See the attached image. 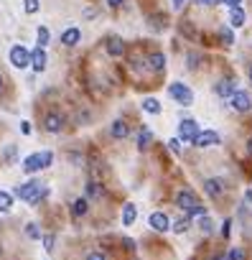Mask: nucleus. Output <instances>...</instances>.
I'll list each match as a JSON object with an SVG mask.
<instances>
[{"label": "nucleus", "instance_id": "obj_3", "mask_svg": "<svg viewBox=\"0 0 252 260\" xmlns=\"http://www.w3.org/2000/svg\"><path fill=\"white\" fill-rule=\"evenodd\" d=\"M168 95L176 100L178 105H183V107H189L191 102H194V92L186 87V84H181V82H174V84H168Z\"/></svg>", "mask_w": 252, "mask_h": 260}, {"label": "nucleus", "instance_id": "obj_31", "mask_svg": "<svg viewBox=\"0 0 252 260\" xmlns=\"http://www.w3.org/2000/svg\"><path fill=\"white\" fill-rule=\"evenodd\" d=\"M26 235L31 237V240H41V230H39V224H26Z\"/></svg>", "mask_w": 252, "mask_h": 260}, {"label": "nucleus", "instance_id": "obj_47", "mask_svg": "<svg viewBox=\"0 0 252 260\" xmlns=\"http://www.w3.org/2000/svg\"><path fill=\"white\" fill-rule=\"evenodd\" d=\"M250 79H252V66H250Z\"/></svg>", "mask_w": 252, "mask_h": 260}, {"label": "nucleus", "instance_id": "obj_35", "mask_svg": "<svg viewBox=\"0 0 252 260\" xmlns=\"http://www.w3.org/2000/svg\"><path fill=\"white\" fill-rule=\"evenodd\" d=\"M168 148L174 151V153H181V140H178V138H171V140H168Z\"/></svg>", "mask_w": 252, "mask_h": 260}, {"label": "nucleus", "instance_id": "obj_33", "mask_svg": "<svg viewBox=\"0 0 252 260\" xmlns=\"http://www.w3.org/2000/svg\"><path fill=\"white\" fill-rule=\"evenodd\" d=\"M222 41H224V46H232V43H234V36H232V31H229V28H222Z\"/></svg>", "mask_w": 252, "mask_h": 260}, {"label": "nucleus", "instance_id": "obj_40", "mask_svg": "<svg viewBox=\"0 0 252 260\" xmlns=\"http://www.w3.org/2000/svg\"><path fill=\"white\" fill-rule=\"evenodd\" d=\"M196 5H216V3H222V0H194Z\"/></svg>", "mask_w": 252, "mask_h": 260}, {"label": "nucleus", "instance_id": "obj_7", "mask_svg": "<svg viewBox=\"0 0 252 260\" xmlns=\"http://www.w3.org/2000/svg\"><path fill=\"white\" fill-rule=\"evenodd\" d=\"M219 143V133L216 130H199V135L194 138V145L196 148H212V145Z\"/></svg>", "mask_w": 252, "mask_h": 260}, {"label": "nucleus", "instance_id": "obj_23", "mask_svg": "<svg viewBox=\"0 0 252 260\" xmlns=\"http://www.w3.org/2000/svg\"><path fill=\"white\" fill-rule=\"evenodd\" d=\"M13 207V194L10 191H0V214H8Z\"/></svg>", "mask_w": 252, "mask_h": 260}, {"label": "nucleus", "instance_id": "obj_22", "mask_svg": "<svg viewBox=\"0 0 252 260\" xmlns=\"http://www.w3.org/2000/svg\"><path fill=\"white\" fill-rule=\"evenodd\" d=\"M102 194H105L102 184L95 181V179H89V181H87V197H89V199H102Z\"/></svg>", "mask_w": 252, "mask_h": 260}, {"label": "nucleus", "instance_id": "obj_8", "mask_svg": "<svg viewBox=\"0 0 252 260\" xmlns=\"http://www.w3.org/2000/svg\"><path fill=\"white\" fill-rule=\"evenodd\" d=\"M148 224L155 230V232H168L171 230V220L166 212H153L151 217H148Z\"/></svg>", "mask_w": 252, "mask_h": 260}, {"label": "nucleus", "instance_id": "obj_5", "mask_svg": "<svg viewBox=\"0 0 252 260\" xmlns=\"http://www.w3.org/2000/svg\"><path fill=\"white\" fill-rule=\"evenodd\" d=\"M199 135V122L196 120H181V125H178V140H186V143H194V138Z\"/></svg>", "mask_w": 252, "mask_h": 260}, {"label": "nucleus", "instance_id": "obj_6", "mask_svg": "<svg viewBox=\"0 0 252 260\" xmlns=\"http://www.w3.org/2000/svg\"><path fill=\"white\" fill-rule=\"evenodd\" d=\"M229 102H232V107L237 112H250L252 110V97H250V92H245V89H234V95L229 97Z\"/></svg>", "mask_w": 252, "mask_h": 260}, {"label": "nucleus", "instance_id": "obj_34", "mask_svg": "<svg viewBox=\"0 0 252 260\" xmlns=\"http://www.w3.org/2000/svg\"><path fill=\"white\" fill-rule=\"evenodd\" d=\"M87 260H107V255L102 253V250H92V253L87 255Z\"/></svg>", "mask_w": 252, "mask_h": 260}, {"label": "nucleus", "instance_id": "obj_14", "mask_svg": "<svg viewBox=\"0 0 252 260\" xmlns=\"http://www.w3.org/2000/svg\"><path fill=\"white\" fill-rule=\"evenodd\" d=\"M79 41H82V31H79L77 26L66 28V31L61 33V43H64V46H69V49H72V46H77Z\"/></svg>", "mask_w": 252, "mask_h": 260}, {"label": "nucleus", "instance_id": "obj_26", "mask_svg": "<svg viewBox=\"0 0 252 260\" xmlns=\"http://www.w3.org/2000/svg\"><path fill=\"white\" fill-rule=\"evenodd\" d=\"M199 230H201L204 235H212V232H214V222L206 217V214H204V217H199Z\"/></svg>", "mask_w": 252, "mask_h": 260}, {"label": "nucleus", "instance_id": "obj_32", "mask_svg": "<svg viewBox=\"0 0 252 260\" xmlns=\"http://www.w3.org/2000/svg\"><path fill=\"white\" fill-rule=\"evenodd\" d=\"M54 163V153L51 151H41V168H49Z\"/></svg>", "mask_w": 252, "mask_h": 260}, {"label": "nucleus", "instance_id": "obj_17", "mask_svg": "<svg viewBox=\"0 0 252 260\" xmlns=\"http://www.w3.org/2000/svg\"><path fill=\"white\" fill-rule=\"evenodd\" d=\"M135 220H137V207L133 204V201H128V204L122 207V224L125 227H133Z\"/></svg>", "mask_w": 252, "mask_h": 260}, {"label": "nucleus", "instance_id": "obj_20", "mask_svg": "<svg viewBox=\"0 0 252 260\" xmlns=\"http://www.w3.org/2000/svg\"><path fill=\"white\" fill-rule=\"evenodd\" d=\"M105 49H107V54H110V56H115V59H117V56H122V54H125V41H122V39H110Z\"/></svg>", "mask_w": 252, "mask_h": 260}, {"label": "nucleus", "instance_id": "obj_43", "mask_svg": "<svg viewBox=\"0 0 252 260\" xmlns=\"http://www.w3.org/2000/svg\"><path fill=\"white\" fill-rule=\"evenodd\" d=\"M245 199H247L250 204H252V189H247V191H245Z\"/></svg>", "mask_w": 252, "mask_h": 260}, {"label": "nucleus", "instance_id": "obj_16", "mask_svg": "<svg viewBox=\"0 0 252 260\" xmlns=\"http://www.w3.org/2000/svg\"><path fill=\"white\" fill-rule=\"evenodd\" d=\"M234 82H232V79H222V82H216L214 84V92L216 95H219V97H224V100H229V97H232L234 95Z\"/></svg>", "mask_w": 252, "mask_h": 260}, {"label": "nucleus", "instance_id": "obj_24", "mask_svg": "<svg viewBox=\"0 0 252 260\" xmlns=\"http://www.w3.org/2000/svg\"><path fill=\"white\" fill-rule=\"evenodd\" d=\"M151 140H153V133L148 130V128H140V135H137V148L145 151L148 145H151Z\"/></svg>", "mask_w": 252, "mask_h": 260}, {"label": "nucleus", "instance_id": "obj_15", "mask_svg": "<svg viewBox=\"0 0 252 260\" xmlns=\"http://www.w3.org/2000/svg\"><path fill=\"white\" fill-rule=\"evenodd\" d=\"M46 61H49V59H46V49L36 46V49L31 51V66H33L36 72H43V69H46Z\"/></svg>", "mask_w": 252, "mask_h": 260}, {"label": "nucleus", "instance_id": "obj_18", "mask_svg": "<svg viewBox=\"0 0 252 260\" xmlns=\"http://www.w3.org/2000/svg\"><path fill=\"white\" fill-rule=\"evenodd\" d=\"M245 20H247V16L242 8H229V26L232 28H242Z\"/></svg>", "mask_w": 252, "mask_h": 260}, {"label": "nucleus", "instance_id": "obj_44", "mask_svg": "<svg viewBox=\"0 0 252 260\" xmlns=\"http://www.w3.org/2000/svg\"><path fill=\"white\" fill-rule=\"evenodd\" d=\"M247 153L252 156V135H250V138H247Z\"/></svg>", "mask_w": 252, "mask_h": 260}, {"label": "nucleus", "instance_id": "obj_4", "mask_svg": "<svg viewBox=\"0 0 252 260\" xmlns=\"http://www.w3.org/2000/svg\"><path fill=\"white\" fill-rule=\"evenodd\" d=\"M43 130L51 133V135H59L64 130V115L61 112H54V110L46 112L43 115Z\"/></svg>", "mask_w": 252, "mask_h": 260}, {"label": "nucleus", "instance_id": "obj_27", "mask_svg": "<svg viewBox=\"0 0 252 260\" xmlns=\"http://www.w3.org/2000/svg\"><path fill=\"white\" fill-rule=\"evenodd\" d=\"M39 8H41V0H23V10H26L28 16L39 13Z\"/></svg>", "mask_w": 252, "mask_h": 260}, {"label": "nucleus", "instance_id": "obj_10", "mask_svg": "<svg viewBox=\"0 0 252 260\" xmlns=\"http://www.w3.org/2000/svg\"><path fill=\"white\" fill-rule=\"evenodd\" d=\"M204 191L212 199H219L224 194V181H222V179H206V181H204Z\"/></svg>", "mask_w": 252, "mask_h": 260}, {"label": "nucleus", "instance_id": "obj_2", "mask_svg": "<svg viewBox=\"0 0 252 260\" xmlns=\"http://www.w3.org/2000/svg\"><path fill=\"white\" fill-rule=\"evenodd\" d=\"M8 59H10V66H16V69H26V66H31V51L23 46V43H18V46L10 49Z\"/></svg>", "mask_w": 252, "mask_h": 260}, {"label": "nucleus", "instance_id": "obj_11", "mask_svg": "<svg viewBox=\"0 0 252 260\" xmlns=\"http://www.w3.org/2000/svg\"><path fill=\"white\" fill-rule=\"evenodd\" d=\"M20 168L26 171L28 176L31 174H36V171H41V153H31V156H26L23 158V163H20Z\"/></svg>", "mask_w": 252, "mask_h": 260}, {"label": "nucleus", "instance_id": "obj_1", "mask_svg": "<svg viewBox=\"0 0 252 260\" xmlns=\"http://www.w3.org/2000/svg\"><path fill=\"white\" fill-rule=\"evenodd\" d=\"M49 194V189H41V184L36 179H31V181L20 184L18 189H13V199H20V201H28V204H39V201Z\"/></svg>", "mask_w": 252, "mask_h": 260}, {"label": "nucleus", "instance_id": "obj_30", "mask_svg": "<svg viewBox=\"0 0 252 260\" xmlns=\"http://www.w3.org/2000/svg\"><path fill=\"white\" fill-rule=\"evenodd\" d=\"M204 214H206V207L196 201V204H194V207L186 212V217H204Z\"/></svg>", "mask_w": 252, "mask_h": 260}, {"label": "nucleus", "instance_id": "obj_28", "mask_svg": "<svg viewBox=\"0 0 252 260\" xmlns=\"http://www.w3.org/2000/svg\"><path fill=\"white\" fill-rule=\"evenodd\" d=\"M36 39H39V46L43 49V46H46V43H49V39H51V33H49V28H46V26H41V28L36 31Z\"/></svg>", "mask_w": 252, "mask_h": 260}, {"label": "nucleus", "instance_id": "obj_45", "mask_svg": "<svg viewBox=\"0 0 252 260\" xmlns=\"http://www.w3.org/2000/svg\"><path fill=\"white\" fill-rule=\"evenodd\" d=\"M183 3H186V0H174V8H181Z\"/></svg>", "mask_w": 252, "mask_h": 260}, {"label": "nucleus", "instance_id": "obj_12", "mask_svg": "<svg viewBox=\"0 0 252 260\" xmlns=\"http://www.w3.org/2000/svg\"><path fill=\"white\" fill-rule=\"evenodd\" d=\"M110 135H112L115 140H125V138H128V135H130L128 122H125V120H115L112 125H110Z\"/></svg>", "mask_w": 252, "mask_h": 260}, {"label": "nucleus", "instance_id": "obj_36", "mask_svg": "<svg viewBox=\"0 0 252 260\" xmlns=\"http://www.w3.org/2000/svg\"><path fill=\"white\" fill-rule=\"evenodd\" d=\"M199 66V54H189V69H196Z\"/></svg>", "mask_w": 252, "mask_h": 260}, {"label": "nucleus", "instance_id": "obj_13", "mask_svg": "<svg viewBox=\"0 0 252 260\" xmlns=\"http://www.w3.org/2000/svg\"><path fill=\"white\" fill-rule=\"evenodd\" d=\"M87 212H89V199H87V197H77V199L72 201V217H74V220H82Z\"/></svg>", "mask_w": 252, "mask_h": 260}, {"label": "nucleus", "instance_id": "obj_9", "mask_svg": "<svg viewBox=\"0 0 252 260\" xmlns=\"http://www.w3.org/2000/svg\"><path fill=\"white\" fill-rule=\"evenodd\" d=\"M194 204H196V197H194V191H191V189H181L178 194H176V207H178V209L189 212Z\"/></svg>", "mask_w": 252, "mask_h": 260}, {"label": "nucleus", "instance_id": "obj_29", "mask_svg": "<svg viewBox=\"0 0 252 260\" xmlns=\"http://www.w3.org/2000/svg\"><path fill=\"white\" fill-rule=\"evenodd\" d=\"M41 242H43V250H46V253H54L56 235H41Z\"/></svg>", "mask_w": 252, "mask_h": 260}, {"label": "nucleus", "instance_id": "obj_37", "mask_svg": "<svg viewBox=\"0 0 252 260\" xmlns=\"http://www.w3.org/2000/svg\"><path fill=\"white\" fill-rule=\"evenodd\" d=\"M239 258H242V253H239L237 247H232V250L227 253V258H224V260H239Z\"/></svg>", "mask_w": 252, "mask_h": 260}, {"label": "nucleus", "instance_id": "obj_38", "mask_svg": "<svg viewBox=\"0 0 252 260\" xmlns=\"http://www.w3.org/2000/svg\"><path fill=\"white\" fill-rule=\"evenodd\" d=\"M229 227H232V220H224V224H222V237H229Z\"/></svg>", "mask_w": 252, "mask_h": 260}, {"label": "nucleus", "instance_id": "obj_25", "mask_svg": "<svg viewBox=\"0 0 252 260\" xmlns=\"http://www.w3.org/2000/svg\"><path fill=\"white\" fill-rule=\"evenodd\" d=\"M171 230H174L176 235H183L189 230V217H181V220H176L174 224H171Z\"/></svg>", "mask_w": 252, "mask_h": 260}, {"label": "nucleus", "instance_id": "obj_46", "mask_svg": "<svg viewBox=\"0 0 252 260\" xmlns=\"http://www.w3.org/2000/svg\"><path fill=\"white\" fill-rule=\"evenodd\" d=\"M0 89H3V74H0Z\"/></svg>", "mask_w": 252, "mask_h": 260}, {"label": "nucleus", "instance_id": "obj_21", "mask_svg": "<svg viewBox=\"0 0 252 260\" xmlns=\"http://www.w3.org/2000/svg\"><path fill=\"white\" fill-rule=\"evenodd\" d=\"M143 110L148 112V115H160V112H163V107H160V102L155 97H145L143 100Z\"/></svg>", "mask_w": 252, "mask_h": 260}, {"label": "nucleus", "instance_id": "obj_39", "mask_svg": "<svg viewBox=\"0 0 252 260\" xmlns=\"http://www.w3.org/2000/svg\"><path fill=\"white\" fill-rule=\"evenodd\" d=\"M20 133H23V135H31V122H28V120L20 122Z\"/></svg>", "mask_w": 252, "mask_h": 260}, {"label": "nucleus", "instance_id": "obj_19", "mask_svg": "<svg viewBox=\"0 0 252 260\" xmlns=\"http://www.w3.org/2000/svg\"><path fill=\"white\" fill-rule=\"evenodd\" d=\"M148 64H151L153 72H166V54L163 51H153L151 59H148Z\"/></svg>", "mask_w": 252, "mask_h": 260}, {"label": "nucleus", "instance_id": "obj_42", "mask_svg": "<svg viewBox=\"0 0 252 260\" xmlns=\"http://www.w3.org/2000/svg\"><path fill=\"white\" fill-rule=\"evenodd\" d=\"M125 3V0H107V5H112V8H120Z\"/></svg>", "mask_w": 252, "mask_h": 260}, {"label": "nucleus", "instance_id": "obj_41", "mask_svg": "<svg viewBox=\"0 0 252 260\" xmlns=\"http://www.w3.org/2000/svg\"><path fill=\"white\" fill-rule=\"evenodd\" d=\"M224 5H229V8H239V3H242V0H222Z\"/></svg>", "mask_w": 252, "mask_h": 260}]
</instances>
